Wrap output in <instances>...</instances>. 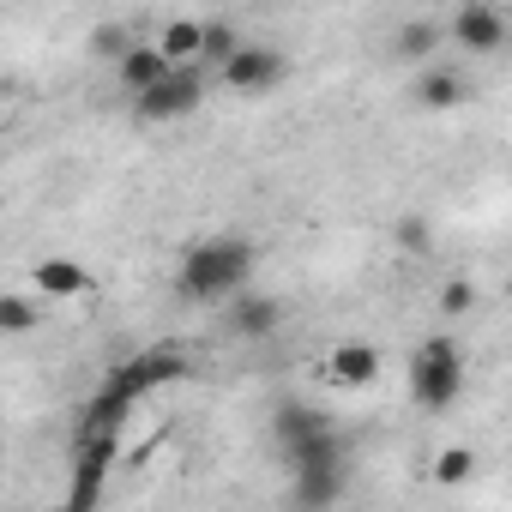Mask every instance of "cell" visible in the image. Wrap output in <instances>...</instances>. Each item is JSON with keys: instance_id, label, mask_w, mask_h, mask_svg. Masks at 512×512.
I'll list each match as a JSON object with an SVG mask.
<instances>
[{"instance_id": "1", "label": "cell", "mask_w": 512, "mask_h": 512, "mask_svg": "<svg viewBox=\"0 0 512 512\" xmlns=\"http://www.w3.org/2000/svg\"><path fill=\"white\" fill-rule=\"evenodd\" d=\"M260 266V247L247 235H211L193 241L181 253V272H175V296L181 302H235L247 296V278Z\"/></svg>"}, {"instance_id": "2", "label": "cell", "mask_w": 512, "mask_h": 512, "mask_svg": "<svg viewBox=\"0 0 512 512\" xmlns=\"http://www.w3.org/2000/svg\"><path fill=\"white\" fill-rule=\"evenodd\" d=\"M272 428H278V452H284L290 476H296V470H338V464H350L344 434H338L332 416L314 410V404H278Z\"/></svg>"}, {"instance_id": "3", "label": "cell", "mask_w": 512, "mask_h": 512, "mask_svg": "<svg viewBox=\"0 0 512 512\" xmlns=\"http://www.w3.org/2000/svg\"><path fill=\"white\" fill-rule=\"evenodd\" d=\"M464 392V356L452 338H422L410 356V404L416 410H452Z\"/></svg>"}, {"instance_id": "4", "label": "cell", "mask_w": 512, "mask_h": 512, "mask_svg": "<svg viewBox=\"0 0 512 512\" xmlns=\"http://www.w3.org/2000/svg\"><path fill=\"white\" fill-rule=\"evenodd\" d=\"M199 103H205V79H199L193 67H175L157 91L133 97V115H139V121H181V115H193Z\"/></svg>"}, {"instance_id": "5", "label": "cell", "mask_w": 512, "mask_h": 512, "mask_svg": "<svg viewBox=\"0 0 512 512\" xmlns=\"http://www.w3.org/2000/svg\"><path fill=\"white\" fill-rule=\"evenodd\" d=\"M187 374H193V356H181V350H169V344H151L145 356H133V362L115 368V380H121L133 398H145V392H157V386H181Z\"/></svg>"}, {"instance_id": "6", "label": "cell", "mask_w": 512, "mask_h": 512, "mask_svg": "<svg viewBox=\"0 0 512 512\" xmlns=\"http://www.w3.org/2000/svg\"><path fill=\"white\" fill-rule=\"evenodd\" d=\"M284 73H290V61H284L278 49L241 43V49L229 55V67H223V85H229V91H241V97H253V91H272Z\"/></svg>"}, {"instance_id": "7", "label": "cell", "mask_w": 512, "mask_h": 512, "mask_svg": "<svg viewBox=\"0 0 512 512\" xmlns=\"http://www.w3.org/2000/svg\"><path fill=\"white\" fill-rule=\"evenodd\" d=\"M278 326H284V302L278 296H260V290H247V296H235L229 302V332L235 338H278Z\"/></svg>"}, {"instance_id": "8", "label": "cell", "mask_w": 512, "mask_h": 512, "mask_svg": "<svg viewBox=\"0 0 512 512\" xmlns=\"http://www.w3.org/2000/svg\"><path fill=\"white\" fill-rule=\"evenodd\" d=\"M446 31L458 37V49H476V55H488V49H506V19L494 13V7H458L452 19H446Z\"/></svg>"}, {"instance_id": "9", "label": "cell", "mask_w": 512, "mask_h": 512, "mask_svg": "<svg viewBox=\"0 0 512 512\" xmlns=\"http://www.w3.org/2000/svg\"><path fill=\"white\" fill-rule=\"evenodd\" d=\"M344 476H350V464H338V470H296L290 476V512H332L344 500Z\"/></svg>"}, {"instance_id": "10", "label": "cell", "mask_w": 512, "mask_h": 512, "mask_svg": "<svg viewBox=\"0 0 512 512\" xmlns=\"http://www.w3.org/2000/svg\"><path fill=\"white\" fill-rule=\"evenodd\" d=\"M326 374H332L338 386L362 392V386L380 380V350H374V344H338V350L326 356Z\"/></svg>"}, {"instance_id": "11", "label": "cell", "mask_w": 512, "mask_h": 512, "mask_svg": "<svg viewBox=\"0 0 512 512\" xmlns=\"http://www.w3.org/2000/svg\"><path fill=\"white\" fill-rule=\"evenodd\" d=\"M157 49L169 55V67L205 61V19H169V25L157 31Z\"/></svg>"}, {"instance_id": "12", "label": "cell", "mask_w": 512, "mask_h": 512, "mask_svg": "<svg viewBox=\"0 0 512 512\" xmlns=\"http://www.w3.org/2000/svg\"><path fill=\"white\" fill-rule=\"evenodd\" d=\"M169 73H175V67H169V55H163L157 43H139V49H133V55L121 61V85H127L133 97H145V91H157V85H163Z\"/></svg>"}, {"instance_id": "13", "label": "cell", "mask_w": 512, "mask_h": 512, "mask_svg": "<svg viewBox=\"0 0 512 512\" xmlns=\"http://www.w3.org/2000/svg\"><path fill=\"white\" fill-rule=\"evenodd\" d=\"M37 290L55 296V302H73V296L91 290V272L79 260H37Z\"/></svg>"}, {"instance_id": "14", "label": "cell", "mask_w": 512, "mask_h": 512, "mask_svg": "<svg viewBox=\"0 0 512 512\" xmlns=\"http://www.w3.org/2000/svg\"><path fill=\"white\" fill-rule=\"evenodd\" d=\"M103 482H109V464H103V458H73L67 512H97V506H103Z\"/></svg>"}, {"instance_id": "15", "label": "cell", "mask_w": 512, "mask_h": 512, "mask_svg": "<svg viewBox=\"0 0 512 512\" xmlns=\"http://www.w3.org/2000/svg\"><path fill=\"white\" fill-rule=\"evenodd\" d=\"M440 37H446V25H440V19H410V25L392 37V49H398L404 61H428V55L440 49Z\"/></svg>"}, {"instance_id": "16", "label": "cell", "mask_w": 512, "mask_h": 512, "mask_svg": "<svg viewBox=\"0 0 512 512\" xmlns=\"http://www.w3.org/2000/svg\"><path fill=\"white\" fill-rule=\"evenodd\" d=\"M416 103H422V109H458V103H464V79L446 73V67H428L422 85H416Z\"/></svg>"}, {"instance_id": "17", "label": "cell", "mask_w": 512, "mask_h": 512, "mask_svg": "<svg viewBox=\"0 0 512 512\" xmlns=\"http://www.w3.org/2000/svg\"><path fill=\"white\" fill-rule=\"evenodd\" d=\"M470 476H476V452H470V446H446V452L434 458V482H440V488H464Z\"/></svg>"}, {"instance_id": "18", "label": "cell", "mask_w": 512, "mask_h": 512, "mask_svg": "<svg viewBox=\"0 0 512 512\" xmlns=\"http://www.w3.org/2000/svg\"><path fill=\"white\" fill-rule=\"evenodd\" d=\"M37 326V308H31V296H0V332H7V338H25Z\"/></svg>"}, {"instance_id": "19", "label": "cell", "mask_w": 512, "mask_h": 512, "mask_svg": "<svg viewBox=\"0 0 512 512\" xmlns=\"http://www.w3.org/2000/svg\"><path fill=\"white\" fill-rule=\"evenodd\" d=\"M241 49V37L223 25V19H205V61H217V73L229 67V55Z\"/></svg>"}, {"instance_id": "20", "label": "cell", "mask_w": 512, "mask_h": 512, "mask_svg": "<svg viewBox=\"0 0 512 512\" xmlns=\"http://www.w3.org/2000/svg\"><path fill=\"white\" fill-rule=\"evenodd\" d=\"M91 49H97V55H115V67H121V61H127L139 43H133L121 25H97V31H91Z\"/></svg>"}, {"instance_id": "21", "label": "cell", "mask_w": 512, "mask_h": 512, "mask_svg": "<svg viewBox=\"0 0 512 512\" xmlns=\"http://www.w3.org/2000/svg\"><path fill=\"white\" fill-rule=\"evenodd\" d=\"M392 235H398V247H404V253H428V217H422V211H404Z\"/></svg>"}, {"instance_id": "22", "label": "cell", "mask_w": 512, "mask_h": 512, "mask_svg": "<svg viewBox=\"0 0 512 512\" xmlns=\"http://www.w3.org/2000/svg\"><path fill=\"white\" fill-rule=\"evenodd\" d=\"M476 308V284L470 278H446V290H440V314H470Z\"/></svg>"}, {"instance_id": "23", "label": "cell", "mask_w": 512, "mask_h": 512, "mask_svg": "<svg viewBox=\"0 0 512 512\" xmlns=\"http://www.w3.org/2000/svg\"><path fill=\"white\" fill-rule=\"evenodd\" d=\"M37 512H67V506H37Z\"/></svg>"}, {"instance_id": "24", "label": "cell", "mask_w": 512, "mask_h": 512, "mask_svg": "<svg viewBox=\"0 0 512 512\" xmlns=\"http://www.w3.org/2000/svg\"><path fill=\"white\" fill-rule=\"evenodd\" d=\"M506 55H512V49H506Z\"/></svg>"}]
</instances>
